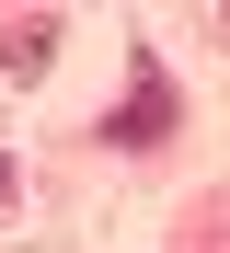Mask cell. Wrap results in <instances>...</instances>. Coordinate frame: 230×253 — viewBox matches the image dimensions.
I'll return each mask as SVG.
<instances>
[{
  "mask_svg": "<svg viewBox=\"0 0 230 253\" xmlns=\"http://www.w3.org/2000/svg\"><path fill=\"white\" fill-rule=\"evenodd\" d=\"M161 126H173V81H161V58H150V46H138V69H127V104H115V126H104V138H115V150H150Z\"/></svg>",
  "mask_w": 230,
  "mask_h": 253,
  "instance_id": "1",
  "label": "cell"
},
{
  "mask_svg": "<svg viewBox=\"0 0 230 253\" xmlns=\"http://www.w3.org/2000/svg\"><path fill=\"white\" fill-rule=\"evenodd\" d=\"M46 46H58V23H23V35H12V81H35V69H46Z\"/></svg>",
  "mask_w": 230,
  "mask_h": 253,
  "instance_id": "2",
  "label": "cell"
},
{
  "mask_svg": "<svg viewBox=\"0 0 230 253\" xmlns=\"http://www.w3.org/2000/svg\"><path fill=\"white\" fill-rule=\"evenodd\" d=\"M12 196H23V173H12V161H0V207H12Z\"/></svg>",
  "mask_w": 230,
  "mask_h": 253,
  "instance_id": "3",
  "label": "cell"
}]
</instances>
